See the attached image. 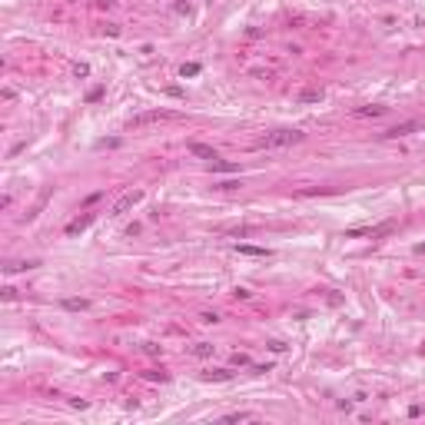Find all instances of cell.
Segmentation results:
<instances>
[{
  "instance_id": "cell-1",
  "label": "cell",
  "mask_w": 425,
  "mask_h": 425,
  "mask_svg": "<svg viewBox=\"0 0 425 425\" xmlns=\"http://www.w3.org/2000/svg\"><path fill=\"white\" fill-rule=\"evenodd\" d=\"M306 133L299 129H273V133H262L253 140V149H282V147H293V143H302Z\"/></svg>"
},
{
  "instance_id": "cell-2",
  "label": "cell",
  "mask_w": 425,
  "mask_h": 425,
  "mask_svg": "<svg viewBox=\"0 0 425 425\" xmlns=\"http://www.w3.org/2000/svg\"><path fill=\"white\" fill-rule=\"evenodd\" d=\"M163 120H173L169 110H147V113H136L127 120V129H143V127H153V123H163Z\"/></svg>"
},
{
  "instance_id": "cell-3",
  "label": "cell",
  "mask_w": 425,
  "mask_h": 425,
  "mask_svg": "<svg viewBox=\"0 0 425 425\" xmlns=\"http://www.w3.org/2000/svg\"><path fill=\"white\" fill-rule=\"evenodd\" d=\"M140 200H143V193H140V189H129V193H123V196H120V200L113 203L110 216H123V213H129V209L140 203Z\"/></svg>"
},
{
  "instance_id": "cell-4",
  "label": "cell",
  "mask_w": 425,
  "mask_h": 425,
  "mask_svg": "<svg viewBox=\"0 0 425 425\" xmlns=\"http://www.w3.org/2000/svg\"><path fill=\"white\" fill-rule=\"evenodd\" d=\"M415 129H422V123H419V120H408V123H399V127L386 129L382 136H386V140H399V136H408V133H415Z\"/></svg>"
},
{
  "instance_id": "cell-5",
  "label": "cell",
  "mask_w": 425,
  "mask_h": 425,
  "mask_svg": "<svg viewBox=\"0 0 425 425\" xmlns=\"http://www.w3.org/2000/svg\"><path fill=\"white\" fill-rule=\"evenodd\" d=\"M93 222V213H87V216H76L74 222H67V236H76V233H83L87 226Z\"/></svg>"
},
{
  "instance_id": "cell-6",
  "label": "cell",
  "mask_w": 425,
  "mask_h": 425,
  "mask_svg": "<svg viewBox=\"0 0 425 425\" xmlns=\"http://www.w3.org/2000/svg\"><path fill=\"white\" fill-rule=\"evenodd\" d=\"M189 153L200 156V160H216V149L206 147V143H189Z\"/></svg>"
},
{
  "instance_id": "cell-7",
  "label": "cell",
  "mask_w": 425,
  "mask_h": 425,
  "mask_svg": "<svg viewBox=\"0 0 425 425\" xmlns=\"http://www.w3.org/2000/svg\"><path fill=\"white\" fill-rule=\"evenodd\" d=\"M203 379H206V382H229L233 372H229V369H213V372H203Z\"/></svg>"
},
{
  "instance_id": "cell-8",
  "label": "cell",
  "mask_w": 425,
  "mask_h": 425,
  "mask_svg": "<svg viewBox=\"0 0 425 425\" xmlns=\"http://www.w3.org/2000/svg\"><path fill=\"white\" fill-rule=\"evenodd\" d=\"M236 253H242V256H269V249H262V246H236Z\"/></svg>"
},
{
  "instance_id": "cell-9",
  "label": "cell",
  "mask_w": 425,
  "mask_h": 425,
  "mask_svg": "<svg viewBox=\"0 0 425 425\" xmlns=\"http://www.w3.org/2000/svg\"><path fill=\"white\" fill-rule=\"evenodd\" d=\"M213 349H216V346H209V342H196V346H193V355H200V359H206V355H213Z\"/></svg>"
},
{
  "instance_id": "cell-10",
  "label": "cell",
  "mask_w": 425,
  "mask_h": 425,
  "mask_svg": "<svg viewBox=\"0 0 425 425\" xmlns=\"http://www.w3.org/2000/svg\"><path fill=\"white\" fill-rule=\"evenodd\" d=\"M236 163H222V160H213V173H236Z\"/></svg>"
},
{
  "instance_id": "cell-11",
  "label": "cell",
  "mask_w": 425,
  "mask_h": 425,
  "mask_svg": "<svg viewBox=\"0 0 425 425\" xmlns=\"http://www.w3.org/2000/svg\"><path fill=\"white\" fill-rule=\"evenodd\" d=\"M386 107H362V110H355V116H382Z\"/></svg>"
},
{
  "instance_id": "cell-12",
  "label": "cell",
  "mask_w": 425,
  "mask_h": 425,
  "mask_svg": "<svg viewBox=\"0 0 425 425\" xmlns=\"http://www.w3.org/2000/svg\"><path fill=\"white\" fill-rule=\"evenodd\" d=\"M299 100H302V103H319V100H322V93H319V90H306Z\"/></svg>"
},
{
  "instance_id": "cell-13",
  "label": "cell",
  "mask_w": 425,
  "mask_h": 425,
  "mask_svg": "<svg viewBox=\"0 0 425 425\" xmlns=\"http://www.w3.org/2000/svg\"><path fill=\"white\" fill-rule=\"evenodd\" d=\"M196 74H200V63H183V70H180L183 80H186V76H196Z\"/></svg>"
},
{
  "instance_id": "cell-14",
  "label": "cell",
  "mask_w": 425,
  "mask_h": 425,
  "mask_svg": "<svg viewBox=\"0 0 425 425\" xmlns=\"http://www.w3.org/2000/svg\"><path fill=\"white\" fill-rule=\"evenodd\" d=\"M253 415L249 412H233V415H226V422H249Z\"/></svg>"
},
{
  "instance_id": "cell-15",
  "label": "cell",
  "mask_w": 425,
  "mask_h": 425,
  "mask_svg": "<svg viewBox=\"0 0 425 425\" xmlns=\"http://www.w3.org/2000/svg\"><path fill=\"white\" fill-rule=\"evenodd\" d=\"M63 306H67V309H87V299H67Z\"/></svg>"
},
{
  "instance_id": "cell-16",
  "label": "cell",
  "mask_w": 425,
  "mask_h": 425,
  "mask_svg": "<svg viewBox=\"0 0 425 425\" xmlns=\"http://www.w3.org/2000/svg\"><path fill=\"white\" fill-rule=\"evenodd\" d=\"M233 366H249V355H240V352H236V355H233Z\"/></svg>"
},
{
  "instance_id": "cell-17",
  "label": "cell",
  "mask_w": 425,
  "mask_h": 425,
  "mask_svg": "<svg viewBox=\"0 0 425 425\" xmlns=\"http://www.w3.org/2000/svg\"><path fill=\"white\" fill-rule=\"evenodd\" d=\"M100 96H103V87H96V90L87 93V100H90V103H93V100H100Z\"/></svg>"
},
{
  "instance_id": "cell-18",
  "label": "cell",
  "mask_w": 425,
  "mask_h": 425,
  "mask_svg": "<svg viewBox=\"0 0 425 425\" xmlns=\"http://www.w3.org/2000/svg\"><path fill=\"white\" fill-rule=\"evenodd\" d=\"M415 253H419V256H425V242H419V246H415Z\"/></svg>"
}]
</instances>
